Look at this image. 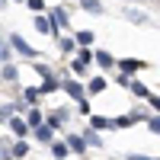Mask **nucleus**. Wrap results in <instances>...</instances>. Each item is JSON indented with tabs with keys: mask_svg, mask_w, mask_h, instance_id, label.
<instances>
[{
	"mask_svg": "<svg viewBox=\"0 0 160 160\" xmlns=\"http://www.w3.org/2000/svg\"><path fill=\"white\" fill-rule=\"evenodd\" d=\"M90 61H96V55H90L87 48H80L77 55H74V61H71V68H74V74H83V71L90 68Z\"/></svg>",
	"mask_w": 160,
	"mask_h": 160,
	"instance_id": "f257e3e1",
	"label": "nucleus"
},
{
	"mask_svg": "<svg viewBox=\"0 0 160 160\" xmlns=\"http://www.w3.org/2000/svg\"><path fill=\"white\" fill-rule=\"evenodd\" d=\"M144 64H148V61H138V58H122V61H118V68H122L125 74H135V71H141V68H144Z\"/></svg>",
	"mask_w": 160,
	"mask_h": 160,
	"instance_id": "f03ea898",
	"label": "nucleus"
},
{
	"mask_svg": "<svg viewBox=\"0 0 160 160\" xmlns=\"http://www.w3.org/2000/svg\"><path fill=\"white\" fill-rule=\"evenodd\" d=\"M61 87H64V93H68L71 99L83 102V87H80V83H74V80H71V83H61Z\"/></svg>",
	"mask_w": 160,
	"mask_h": 160,
	"instance_id": "7ed1b4c3",
	"label": "nucleus"
},
{
	"mask_svg": "<svg viewBox=\"0 0 160 160\" xmlns=\"http://www.w3.org/2000/svg\"><path fill=\"white\" fill-rule=\"evenodd\" d=\"M51 26H55V35H58L61 26H68V13H64L61 7H58V10H51Z\"/></svg>",
	"mask_w": 160,
	"mask_h": 160,
	"instance_id": "20e7f679",
	"label": "nucleus"
},
{
	"mask_svg": "<svg viewBox=\"0 0 160 160\" xmlns=\"http://www.w3.org/2000/svg\"><path fill=\"white\" fill-rule=\"evenodd\" d=\"M35 138L45 141V144H55V141H51V138H55V131H51V125H38V128H35Z\"/></svg>",
	"mask_w": 160,
	"mask_h": 160,
	"instance_id": "39448f33",
	"label": "nucleus"
},
{
	"mask_svg": "<svg viewBox=\"0 0 160 160\" xmlns=\"http://www.w3.org/2000/svg\"><path fill=\"white\" fill-rule=\"evenodd\" d=\"M93 38H96V35H93L90 29H83V32H77V35H74V42H77L80 48H87V45H93Z\"/></svg>",
	"mask_w": 160,
	"mask_h": 160,
	"instance_id": "423d86ee",
	"label": "nucleus"
},
{
	"mask_svg": "<svg viewBox=\"0 0 160 160\" xmlns=\"http://www.w3.org/2000/svg\"><path fill=\"white\" fill-rule=\"evenodd\" d=\"M96 64H99V68H106V71H109L112 64H115V58L109 55V51H96Z\"/></svg>",
	"mask_w": 160,
	"mask_h": 160,
	"instance_id": "0eeeda50",
	"label": "nucleus"
},
{
	"mask_svg": "<svg viewBox=\"0 0 160 160\" xmlns=\"http://www.w3.org/2000/svg\"><path fill=\"white\" fill-rule=\"evenodd\" d=\"M10 42H13V48H16V51H22V55H29V58L35 55V51H32L29 45H26V42H22V38H19V35H13V38H10Z\"/></svg>",
	"mask_w": 160,
	"mask_h": 160,
	"instance_id": "6e6552de",
	"label": "nucleus"
},
{
	"mask_svg": "<svg viewBox=\"0 0 160 160\" xmlns=\"http://www.w3.org/2000/svg\"><path fill=\"white\" fill-rule=\"evenodd\" d=\"M68 151H71V144H68V141H55V144H51V154H55L58 160H61L64 154H68Z\"/></svg>",
	"mask_w": 160,
	"mask_h": 160,
	"instance_id": "1a4fd4ad",
	"label": "nucleus"
},
{
	"mask_svg": "<svg viewBox=\"0 0 160 160\" xmlns=\"http://www.w3.org/2000/svg\"><path fill=\"white\" fill-rule=\"evenodd\" d=\"M128 90L135 93V96H151V93H148V87H144V83H138V80H131V83H128Z\"/></svg>",
	"mask_w": 160,
	"mask_h": 160,
	"instance_id": "9d476101",
	"label": "nucleus"
},
{
	"mask_svg": "<svg viewBox=\"0 0 160 160\" xmlns=\"http://www.w3.org/2000/svg\"><path fill=\"white\" fill-rule=\"evenodd\" d=\"M35 29H38V32H55V26H51V19L38 16V19H35Z\"/></svg>",
	"mask_w": 160,
	"mask_h": 160,
	"instance_id": "9b49d317",
	"label": "nucleus"
},
{
	"mask_svg": "<svg viewBox=\"0 0 160 160\" xmlns=\"http://www.w3.org/2000/svg\"><path fill=\"white\" fill-rule=\"evenodd\" d=\"M10 128L16 131L19 138H22V135H26V128H29V122H19V118H10Z\"/></svg>",
	"mask_w": 160,
	"mask_h": 160,
	"instance_id": "f8f14e48",
	"label": "nucleus"
},
{
	"mask_svg": "<svg viewBox=\"0 0 160 160\" xmlns=\"http://www.w3.org/2000/svg\"><path fill=\"white\" fill-rule=\"evenodd\" d=\"M26 122H29V128H38V125H42V112H38V109H32L29 115H26Z\"/></svg>",
	"mask_w": 160,
	"mask_h": 160,
	"instance_id": "ddd939ff",
	"label": "nucleus"
},
{
	"mask_svg": "<svg viewBox=\"0 0 160 160\" xmlns=\"http://www.w3.org/2000/svg\"><path fill=\"white\" fill-rule=\"evenodd\" d=\"M106 90V77H93L90 80V93H102Z\"/></svg>",
	"mask_w": 160,
	"mask_h": 160,
	"instance_id": "4468645a",
	"label": "nucleus"
},
{
	"mask_svg": "<svg viewBox=\"0 0 160 160\" xmlns=\"http://www.w3.org/2000/svg\"><path fill=\"white\" fill-rule=\"evenodd\" d=\"M68 144H71V151H77V154H83V148H87L83 138H77V135H71V138H68Z\"/></svg>",
	"mask_w": 160,
	"mask_h": 160,
	"instance_id": "2eb2a0df",
	"label": "nucleus"
},
{
	"mask_svg": "<svg viewBox=\"0 0 160 160\" xmlns=\"http://www.w3.org/2000/svg\"><path fill=\"white\" fill-rule=\"evenodd\" d=\"M80 3H83V10H87V13H102L99 0H80Z\"/></svg>",
	"mask_w": 160,
	"mask_h": 160,
	"instance_id": "dca6fc26",
	"label": "nucleus"
},
{
	"mask_svg": "<svg viewBox=\"0 0 160 160\" xmlns=\"http://www.w3.org/2000/svg\"><path fill=\"white\" fill-rule=\"evenodd\" d=\"M112 122H109V118H102V115H93V128H96V131H102V128H109Z\"/></svg>",
	"mask_w": 160,
	"mask_h": 160,
	"instance_id": "f3484780",
	"label": "nucleus"
},
{
	"mask_svg": "<svg viewBox=\"0 0 160 160\" xmlns=\"http://www.w3.org/2000/svg\"><path fill=\"white\" fill-rule=\"evenodd\" d=\"M26 151H29V148H26V141H16V144H13V157H26Z\"/></svg>",
	"mask_w": 160,
	"mask_h": 160,
	"instance_id": "a211bd4d",
	"label": "nucleus"
},
{
	"mask_svg": "<svg viewBox=\"0 0 160 160\" xmlns=\"http://www.w3.org/2000/svg\"><path fill=\"white\" fill-rule=\"evenodd\" d=\"M131 122H138V118H135V115H122V118H115V125H118V128H128Z\"/></svg>",
	"mask_w": 160,
	"mask_h": 160,
	"instance_id": "6ab92c4d",
	"label": "nucleus"
},
{
	"mask_svg": "<svg viewBox=\"0 0 160 160\" xmlns=\"http://www.w3.org/2000/svg\"><path fill=\"white\" fill-rule=\"evenodd\" d=\"M148 128L154 131V135H160V115H154V118H148Z\"/></svg>",
	"mask_w": 160,
	"mask_h": 160,
	"instance_id": "aec40b11",
	"label": "nucleus"
},
{
	"mask_svg": "<svg viewBox=\"0 0 160 160\" xmlns=\"http://www.w3.org/2000/svg\"><path fill=\"white\" fill-rule=\"evenodd\" d=\"M26 7H29L32 13H42V10H45V7H42V0H26Z\"/></svg>",
	"mask_w": 160,
	"mask_h": 160,
	"instance_id": "412c9836",
	"label": "nucleus"
},
{
	"mask_svg": "<svg viewBox=\"0 0 160 160\" xmlns=\"http://www.w3.org/2000/svg\"><path fill=\"white\" fill-rule=\"evenodd\" d=\"M58 45H61V51H74V45H77V42H71V38H61Z\"/></svg>",
	"mask_w": 160,
	"mask_h": 160,
	"instance_id": "4be33fe9",
	"label": "nucleus"
},
{
	"mask_svg": "<svg viewBox=\"0 0 160 160\" xmlns=\"http://www.w3.org/2000/svg\"><path fill=\"white\" fill-rule=\"evenodd\" d=\"M51 90H58V83H55V80H45V87H42V93H51Z\"/></svg>",
	"mask_w": 160,
	"mask_h": 160,
	"instance_id": "5701e85b",
	"label": "nucleus"
},
{
	"mask_svg": "<svg viewBox=\"0 0 160 160\" xmlns=\"http://www.w3.org/2000/svg\"><path fill=\"white\" fill-rule=\"evenodd\" d=\"M3 77H7V80H13V77H16V68H13V64H10V68H3Z\"/></svg>",
	"mask_w": 160,
	"mask_h": 160,
	"instance_id": "b1692460",
	"label": "nucleus"
},
{
	"mask_svg": "<svg viewBox=\"0 0 160 160\" xmlns=\"http://www.w3.org/2000/svg\"><path fill=\"white\" fill-rule=\"evenodd\" d=\"M148 102H151V106H154V109L160 112V96H148Z\"/></svg>",
	"mask_w": 160,
	"mask_h": 160,
	"instance_id": "393cba45",
	"label": "nucleus"
},
{
	"mask_svg": "<svg viewBox=\"0 0 160 160\" xmlns=\"http://www.w3.org/2000/svg\"><path fill=\"white\" fill-rule=\"evenodd\" d=\"M3 118H7V115H3V112H0V122H3Z\"/></svg>",
	"mask_w": 160,
	"mask_h": 160,
	"instance_id": "a878e982",
	"label": "nucleus"
}]
</instances>
